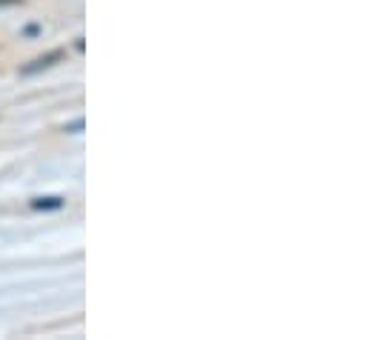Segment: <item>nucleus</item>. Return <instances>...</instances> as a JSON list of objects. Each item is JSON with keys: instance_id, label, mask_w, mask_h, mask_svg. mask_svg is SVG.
<instances>
[{"instance_id": "f257e3e1", "label": "nucleus", "mask_w": 369, "mask_h": 340, "mask_svg": "<svg viewBox=\"0 0 369 340\" xmlns=\"http://www.w3.org/2000/svg\"><path fill=\"white\" fill-rule=\"evenodd\" d=\"M60 58V52H52L49 58H40V60H35V66H26L23 69V75H32V71H37V69H43V66H52V60H58Z\"/></svg>"}, {"instance_id": "f03ea898", "label": "nucleus", "mask_w": 369, "mask_h": 340, "mask_svg": "<svg viewBox=\"0 0 369 340\" xmlns=\"http://www.w3.org/2000/svg\"><path fill=\"white\" fill-rule=\"evenodd\" d=\"M60 206H63L60 198H37V201H32V209H60Z\"/></svg>"}, {"instance_id": "7ed1b4c3", "label": "nucleus", "mask_w": 369, "mask_h": 340, "mask_svg": "<svg viewBox=\"0 0 369 340\" xmlns=\"http://www.w3.org/2000/svg\"><path fill=\"white\" fill-rule=\"evenodd\" d=\"M20 0H0V9H9V6H17Z\"/></svg>"}]
</instances>
